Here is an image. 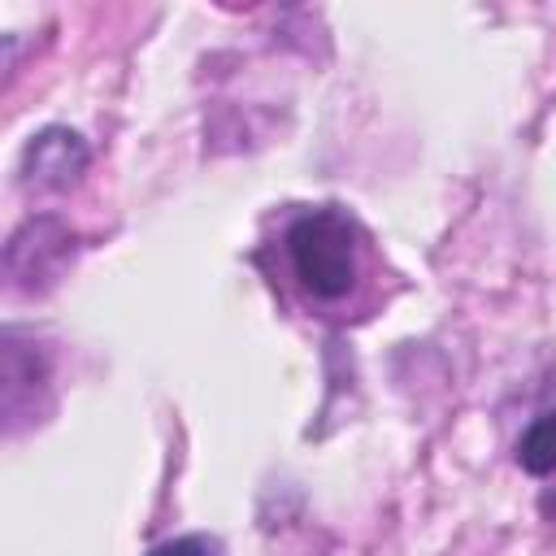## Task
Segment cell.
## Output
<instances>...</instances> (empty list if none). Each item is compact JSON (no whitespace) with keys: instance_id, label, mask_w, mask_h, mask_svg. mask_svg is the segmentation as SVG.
Returning a JSON list of instances; mask_svg holds the SVG:
<instances>
[{"instance_id":"obj_3","label":"cell","mask_w":556,"mask_h":556,"mask_svg":"<svg viewBox=\"0 0 556 556\" xmlns=\"http://www.w3.org/2000/svg\"><path fill=\"white\" fill-rule=\"evenodd\" d=\"M517 465L526 473H556V408L539 413L530 430L517 439Z\"/></svg>"},{"instance_id":"obj_2","label":"cell","mask_w":556,"mask_h":556,"mask_svg":"<svg viewBox=\"0 0 556 556\" xmlns=\"http://www.w3.org/2000/svg\"><path fill=\"white\" fill-rule=\"evenodd\" d=\"M83 169H87V143H83L74 130H65V126L39 130V135L30 139V148H26V182H35V187L61 191V187H70Z\"/></svg>"},{"instance_id":"obj_4","label":"cell","mask_w":556,"mask_h":556,"mask_svg":"<svg viewBox=\"0 0 556 556\" xmlns=\"http://www.w3.org/2000/svg\"><path fill=\"white\" fill-rule=\"evenodd\" d=\"M148 556H222V543L208 534H178V539L156 543Z\"/></svg>"},{"instance_id":"obj_1","label":"cell","mask_w":556,"mask_h":556,"mask_svg":"<svg viewBox=\"0 0 556 556\" xmlns=\"http://www.w3.org/2000/svg\"><path fill=\"white\" fill-rule=\"evenodd\" d=\"M361 226L339 208H313L287 230V265L313 300H343L361 278Z\"/></svg>"}]
</instances>
